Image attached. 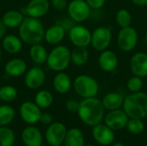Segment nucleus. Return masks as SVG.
<instances>
[{
	"label": "nucleus",
	"instance_id": "obj_11",
	"mask_svg": "<svg viewBox=\"0 0 147 146\" xmlns=\"http://www.w3.org/2000/svg\"><path fill=\"white\" fill-rule=\"evenodd\" d=\"M40 108L32 102H24L20 106V115L24 122L29 125L36 124L41 116Z\"/></svg>",
	"mask_w": 147,
	"mask_h": 146
},
{
	"label": "nucleus",
	"instance_id": "obj_27",
	"mask_svg": "<svg viewBox=\"0 0 147 146\" xmlns=\"http://www.w3.org/2000/svg\"><path fill=\"white\" fill-rule=\"evenodd\" d=\"M90 53L86 47L76 46L71 52V63L77 66H82L87 63L89 60Z\"/></svg>",
	"mask_w": 147,
	"mask_h": 146
},
{
	"label": "nucleus",
	"instance_id": "obj_37",
	"mask_svg": "<svg viewBox=\"0 0 147 146\" xmlns=\"http://www.w3.org/2000/svg\"><path fill=\"white\" fill-rule=\"evenodd\" d=\"M78 107H79V102H78L75 100H69L65 103V108L69 112H72V113L78 112Z\"/></svg>",
	"mask_w": 147,
	"mask_h": 146
},
{
	"label": "nucleus",
	"instance_id": "obj_4",
	"mask_svg": "<svg viewBox=\"0 0 147 146\" xmlns=\"http://www.w3.org/2000/svg\"><path fill=\"white\" fill-rule=\"evenodd\" d=\"M71 62L70 49L65 46L59 45L48 53L46 63L50 70L60 72L66 70Z\"/></svg>",
	"mask_w": 147,
	"mask_h": 146
},
{
	"label": "nucleus",
	"instance_id": "obj_43",
	"mask_svg": "<svg viewBox=\"0 0 147 146\" xmlns=\"http://www.w3.org/2000/svg\"><path fill=\"white\" fill-rule=\"evenodd\" d=\"M1 58H2V52H1V48H0V61H1Z\"/></svg>",
	"mask_w": 147,
	"mask_h": 146
},
{
	"label": "nucleus",
	"instance_id": "obj_32",
	"mask_svg": "<svg viewBox=\"0 0 147 146\" xmlns=\"http://www.w3.org/2000/svg\"><path fill=\"white\" fill-rule=\"evenodd\" d=\"M17 90L11 85H4L0 88V99L5 102H11L16 100Z\"/></svg>",
	"mask_w": 147,
	"mask_h": 146
},
{
	"label": "nucleus",
	"instance_id": "obj_46",
	"mask_svg": "<svg viewBox=\"0 0 147 146\" xmlns=\"http://www.w3.org/2000/svg\"><path fill=\"white\" fill-rule=\"evenodd\" d=\"M0 102H1V99H0Z\"/></svg>",
	"mask_w": 147,
	"mask_h": 146
},
{
	"label": "nucleus",
	"instance_id": "obj_29",
	"mask_svg": "<svg viewBox=\"0 0 147 146\" xmlns=\"http://www.w3.org/2000/svg\"><path fill=\"white\" fill-rule=\"evenodd\" d=\"M34 101L40 108H47L52 106L53 102V96L52 93L47 90H40L35 95Z\"/></svg>",
	"mask_w": 147,
	"mask_h": 146
},
{
	"label": "nucleus",
	"instance_id": "obj_25",
	"mask_svg": "<svg viewBox=\"0 0 147 146\" xmlns=\"http://www.w3.org/2000/svg\"><path fill=\"white\" fill-rule=\"evenodd\" d=\"M24 19V15L18 10H9L5 12L2 17L3 24L9 28H18Z\"/></svg>",
	"mask_w": 147,
	"mask_h": 146
},
{
	"label": "nucleus",
	"instance_id": "obj_16",
	"mask_svg": "<svg viewBox=\"0 0 147 146\" xmlns=\"http://www.w3.org/2000/svg\"><path fill=\"white\" fill-rule=\"evenodd\" d=\"M45 79L46 75L44 71L40 67H33L26 71L24 83L28 89H36L43 85Z\"/></svg>",
	"mask_w": 147,
	"mask_h": 146
},
{
	"label": "nucleus",
	"instance_id": "obj_31",
	"mask_svg": "<svg viewBox=\"0 0 147 146\" xmlns=\"http://www.w3.org/2000/svg\"><path fill=\"white\" fill-rule=\"evenodd\" d=\"M14 132L6 126H0V146H13L15 143Z\"/></svg>",
	"mask_w": 147,
	"mask_h": 146
},
{
	"label": "nucleus",
	"instance_id": "obj_8",
	"mask_svg": "<svg viewBox=\"0 0 147 146\" xmlns=\"http://www.w3.org/2000/svg\"><path fill=\"white\" fill-rule=\"evenodd\" d=\"M67 11L75 22H84L90 17L91 9L85 0H71L68 3Z\"/></svg>",
	"mask_w": 147,
	"mask_h": 146
},
{
	"label": "nucleus",
	"instance_id": "obj_30",
	"mask_svg": "<svg viewBox=\"0 0 147 146\" xmlns=\"http://www.w3.org/2000/svg\"><path fill=\"white\" fill-rule=\"evenodd\" d=\"M132 15L131 13L126 9H120L115 15V22L117 25L122 28L131 26L132 23Z\"/></svg>",
	"mask_w": 147,
	"mask_h": 146
},
{
	"label": "nucleus",
	"instance_id": "obj_35",
	"mask_svg": "<svg viewBox=\"0 0 147 146\" xmlns=\"http://www.w3.org/2000/svg\"><path fill=\"white\" fill-rule=\"evenodd\" d=\"M85 1L90 6V8L94 10L102 9L106 3V0H85Z\"/></svg>",
	"mask_w": 147,
	"mask_h": 146
},
{
	"label": "nucleus",
	"instance_id": "obj_20",
	"mask_svg": "<svg viewBox=\"0 0 147 146\" xmlns=\"http://www.w3.org/2000/svg\"><path fill=\"white\" fill-rule=\"evenodd\" d=\"M72 83L71 77L64 71L58 72L53 80V88L59 94H65L69 92L72 87Z\"/></svg>",
	"mask_w": 147,
	"mask_h": 146
},
{
	"label": "nucleus",
	"instance_id": "obj_40",
	"mask_svg": "<svg viewBox=\"0 0 147 146\" xmlns=\"http://www.w3.org/2000/svg\"><path fill=\"white\" fill-rule=\"evenodd\" d=\"M135 5L138 6H146L147 5V0H131Z\"/></svg>",
	"mask_w": 147,
	"mask_h": 146
},
{
	"label": "nucleus",
	"instance_id": "obj_24",
	"mask_svg": "<svg viewBox=\"0 0 147 146\" xmlns=\"http://www.w3.org/2000/svg\"><path fill=\"white\" fill-rule=\"evenodd\" d=\"M65 146H84V136L82 131L73 127L67 131L65 140Z\"/></svg>",
	"mask_w": 147,
	"mask_h": 146
},
{
	"label": "nucleus",
	"instance_id": "obj_45",
	"mask_svg": "<svg viewBox=\"0 0 147 146\" xmlns=\"http://www.w3.org/2000/svg\"><path fill=\"white\" fill-rule=\"evenodd\" d=\"M54 146H62L61 145H54Z\"/></svg>",
	"mask_w": 147,
	"mask_h": 146
},
{
	"label": "nucleus",
	"instance_id": "obj_12",
	"mask_svg": "<svg viewBox=\"0 0 147 146\" xmlns=\"http://www.w3.org/2000/svg\"><path fill=\"white\" fill-rule=\"evenodd\" d=\"M129 117L124 110L115 109L109 111L104 117L105 124L113 131H118L125 128L128 122Z\"/></svg>",
	"mask_w": 147,
	"mask_h": 146
},
{
	"label": "nucleus",
	"instance_id": "obj_18",
	"mask_svg": "<svg viewBox=\"0 0 147 146\" xmlns=\"http://www.w3.org/2000/svg\"><path fill=\"white\" fill-rule=\"evenodd\" d=\"M22 140L26 146H41L43 137L37 127L28 126L22 133Z\"/></svg>",
	"mask_w": 147,
	"mask_h": 146
},
{
	"label": "nucleus",
	"instance_id": "obj_36",
	"mask_svg": "<svg viewBox=\"0 0 147 146\" xmlns=\"http://www.w3.org/2000/svg\"><path fill=\"white\" fill-rule=\"evenodd\" d=\"M51 3L53 7L57 10H63L68 6L66 0H51Z\"/></svg>",
	"mask_w": 147,
	"mask_h": 146
},
{
	"label": "nucleus",
	"instance_id": "obj_9",
	"mask_svg": "<svg viewBox=\"0 0 147 146\" xmlns=\"http://www.w3.org/2000/svg\"><path fill=\"white\" fill-rule=\"evenodd\" d=\"M68 35L75 46L87 47L91 43L92 33L83 25H74L68 31Z\"/></svg>",
	"mask_w": 147,
	"mask_h": 146
},
{
	"label": "nucleus",
	"instance_id": "obj_28",
	"mask_svg": "<svg viewBox=\"0 0 147 146\" xmlns=\"http://www.w3.org/2000/svg\"><path fill=\"white\" fill-rule=\"evenodd\" d=\"M15 109L7 104L0 105V126H6L15 118Z\"/></svg>",
	"mask_w": 147,
	"mask_h": 146
},
{
	"label": "nucleus",
	"instance_id": "obj_42",
	"mask_svg": "<svg viewBox=\"0 0 147 146\" xmlns=\"http://www.w3.org/2000/svg\"><path fill=\"white\" fill-rule=\"evenodd\" d=\"M145 40H146V42L147 43V32L146 34V35H145Z\"/></svg>",
	"mask_w": 147,
	"mask_h": 146
},
{
	"label": "nucleus",
	"instance_id": "obj_38",
	"mask_svg": "<svg viewBox=\"0 0 147 146\" xmlns=\"http://www.w3.org/2000/svg\"><path fill=\"white\" fill-rule=\"evenodd\" d=\"M53 116L50 114H47V113H44V114H41V116H40V121L44 124V125H51L53 123Z\"/></svg>",
	"mask_w": 147,
	"mask_h": 146
},
{
	"label": "nucleus",
	"instance_id": "obj_21",
	"mask_svg": "<svg viewBox=\"0 0 147 146\" xmlns=\"http://www.w3.org/2000/svg\"><path fill=\"white\" fill-rule=\"evenodd\" d=\"M4 71L7 75L11 77H20L26 73L27 65L22 59H12L9 60L4 66Z\"/></svg>",
	"mask_w": 147,
	"mask_h": 146
},
{
	"label": "nucleus",
	"instance_id": "obj_34",
	"mask_svg": "<svg viewBox=\"0 0 147 146\" xmlns=\"http://www.w3.org/2000/svg\"><path fill=\"white\" fill-rule=\"evenodd\" d=\"M127 87L131 93L141 91V89L143 88V78L134 75L127 80Z\"/></svg>",
	"mask_w": 147,
	"mask_h": 146
},
{
	"label": "nucleus",
	"instance_id": "obj_17",
	"mask_svg": "<svg viewBox=\"0 0 147 146\" xmlns=\"http://www.w3.org/2000/svg\"><path fill=\"white\" fill-rule=\"evenodd\" d=\"M118 57L116 53L111 50H104L101 52L98 58V65L105 72H112L118 66Z\"/></svg>",
	"mask_w": 147,
	"mask_h": 146
},
{
	"label": "nucleus",
	"instance_id": "obj_6",
	"mask_svg": "<svg viewBox=\"0 0 147 146\" xmlns=\"http://www.w3.org/2000/svg\"><path fill=\"white\" fill-rule=\"evenodd\" d=\"M139 40L137 30L129 26L120 29L117 34L116 42L119 48L123 52H131L134 49Z\"/></svg>",
	"mask_w": 147,
	"mask_h": 146
},
{
	"label": "nucleus",
	"instance_id": "obj_7",
	"mask_svg": "<svg viewBox=\"0 0 147 146\" xmlns=\"http://www.w3.org/2000/svg\"><path fill=\"white\" fill-rule=\"evenodd\" d=\"M112 41V32L111 29L105 26L96 28L91 35L92 47L97 52H102L109 46Z\"/></svg>",
	"mask_w": 147,
	"mask_h": 146
},
{
	"label": "nucleus",
	"instance_id": "obj_2",
	"mask_svg": "<svg viewBox=\"0 0 147 146\" xmlns=\"http://www.w3.org/2000/svg\"><path fill=\"white\" fill-rule=\"evenodd\" d=\"M19 37L22 42L28 45L40 43L45 37V28L43 23L38 18L30 16L24 17L22 22L18 27Z\"/></svg>",
	"mask_w": 147,
	"mask_h": 146
},
{
	"label": "nucleus",
	"instance_id": "obj_13",
	"mask_svg": "<svg viewBox=\"0 0 147 146\" xmlns=\"http://www.w3.org/2000/svg\"><path fill=\"white\" fill-rule=\"evenodd\" d=\"M49 9L50 3L48 0H30L21 12L23 15H28V16L40 19L48 12Z\"/></svg>",
	"mask_w": 147,
	"mask_h": 146
},
{
	"label": "nucleus",
	"instance_id": "obj_22",
	"mask_svg": "<svg viewBox=\"0 0 147 146\" xmlns=\"http://www.w3.org/2000/svg\"><path fill=\"white\" fill-rule=\"evenodd\" d=\"M125 96L119 92H110L105 95L102 100V105L105 109L111 111L119 109L122 107Z\"/></svg>",
	"mask_w": 147,
	"mask_h": 146
},
{
	"label": "nucleus",
	"instance_id": "obj_41",
	"mask_svg": "<svg viewBox=\"0 0 147 146\" xmlns=\"http://www.w3.org/2000/svg\"><path fill=\"white\" fill-rule=\"evenodd\" d=\"M113 146H126L124 144H122V143H115V144H114Z\"/></svg>",
	"mask_w": 147,
	"mask_h": 146
},
{
	"label": "nucleus",
	"instance_id": "obj_26",
	"mask_svg": "<svg viewBox=\"0 0 147 146\" xmlns=\"http://www.w3.org/2000/svg\"><path fill=\"white\" fill-rule=\"evenodd\" d=\"M47 52L44 46H42L40 43L32 45L29 50V56L31 59L35 62L36 64H44L47 62Z\"/></svg>",
	"mask_w": 147,
	"mask_h": 146
},
{
	"label": "nucleus",
	"instance_id": "obj_23",
	"mask_svg": "<svg viewBox=\"0 0 147 146\" xmlns=\"http://www.w3.org/2000/svg\"><path fill=\"white\" fill-rule=\"evenodd\" d=\"M3 48L10 54H16L22 50V40L20 37L13 34L5 35L3 38Z\"/></svg>",
	"mask_w": 147,
	"mask_h": 146
},
{
	"label": "nucleus",
	"instance_id": "obj_15",
	"mask_svg": "<svg viewBox=\"0 0 147 146\" xmlns=\"http://www.w3.org/2000/svg\"><path fill=\"white\" fill-rule=\"evenodd\" d=\"M130 69L134 76L142 78L147 77V53L138 52L130 59Z\"/></svg>",
	"mask_w": 147,
	"mask_h": 146
},
{
	"label": "nucleus",
	"instance_id": "obj_44",
	"mask_svg": "<svg viewBox=\"0 0 147 146\" xmlns=\"http://www.w3.org/2000/svg\"><path fill=\"white\" fill-rule=\"evenodd\" d=\"M84 146H93V145H85Z\"/></svg>",
	"mask_w": 147,
	"mask_h": 146
},
{
	"label": "nucleus",
	"instance_id": "obj_39",
	"mask_svg": "<svg viewBox=\"0 0 147 146\" xmlns=\"http://www.w3.org/2000/svg\"><path fill=\"white\" fill-rule=\"evenodd\" d=\"M6 31H7V27L3 24V21L0 20V39H2L5 36Z\"/></svg>",
	"mask_w": 147,
	"mask_h": 146
},
{
	"label": "nucleus",
	"instance_id": "obj_19",
	"mask_svg": "<svg viewBox=\"0 0 147 146\" xmlns=\"http://www.w3.org/2000/svg\"><path fill=\"white\" fill-rule=\"evenodd\" d=\"M65 29L59 23H56L51 27H49L45 31L44 39L48 44L51 45H58L65 38Z\"/></svg>",
	"mask_w": 147,
	"mask_h": 146
},
{
	"label": "nucleus",
	"instance_id": "obj_33",
	"mask_svg": "<svg viewBox=\"0 0 147 146\" xmlns=\"http://www.w3.org/2000/svg\"><path fill=\"white\" fill-rule=\"evenodd\" d=\"M127 130L133 134H139L141 133L145 130V124L142 121V119H135L130 118L127 124Z\"/></svg>",
	"mask_w": 147,
	"mask_h": 146
},
{
	"label": "nucleus",
	"instance_id": "obj_1",
	"mask_svg": "<svg viewBox=\"0 0 147 146\" xmlns=\"http://www.w3.org/2000/svg\"><path fill=\"white\" fill-rule=\"evenodd\" d=\"M104 107L102 101L96 97L85 98L79 102L78 114L80 120L87 126H95L104 118Z\"/></svg>",
	"mask_w": 147,
	"mask_h": 146
},
{
	"label": "nucleus",
	"instance_id": "obj_5",
	"mask_svg": "<svg viewBox=\"0 0 147 146\" xmlns=\"http://www.w3.org/2000/svg\"><path fill=\"white\" fill-rule=\"evenodd\" d=\"M72 86L76 93L84 99L96 97L99 91V83L90 75L78 76L74 79Z\"/></svg>",
	"mask_w": 147,
	"mask_h": 146
},
{
	"label": "nucleus",
	"instance_id": "obj_10",
	"mask_svg": "<svg viewBox=\"0 0 147 146\" xmlns=\"http://www.w3.org/2000/svg\"><path fill=\"white\" fill-rule=\"evenodd\" d=\"M67 130L65 126L61 122H53L47 127L45 138L51 146L59 145L64 143Z\"/></svg>",
	"mask_w": 147,
	"mask_h": 146
},
{
	"label": "nucleus",
	"instance_id": "obj_14",
	"mask_svg": "<svg viewBox=\"0 0 147 146\" xmlns=\"http://www.w3.org/2000/svg\"><path fill=\"white\" fill-rule=\"evenodd\" d=\"M92 136L94 139L101 145L107 146L111 145L115 140L114 131L106 124H98L93 126Z\"/></svg>",
	"mask_w": 147,
	"mask_h": 146
},
{
	"label": "nucleus",
	"instance_id": "obj_3",
	"mask_svg": "<svg viewBox=\"0 0 147 146\" xmlns=\"http://www.w3.org/2000/svg\"><path fill=\"white\" fill-rule=\"evenodd\" d=\"M123 110L129 118L144 119L147 116V94L140 91L125 96Z\"/></svg>",
	"mask_w": 147,
	"mask_h": 146
}]
</instances>
